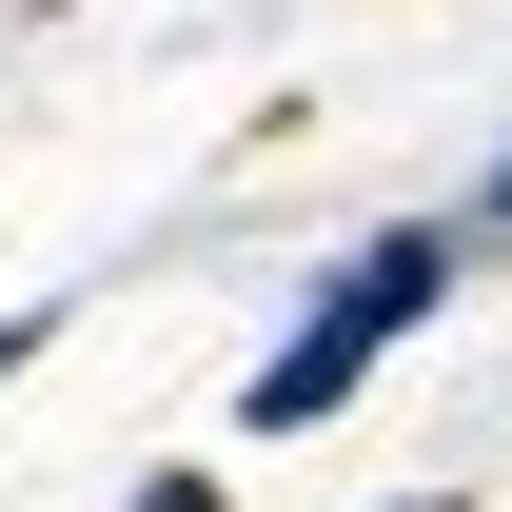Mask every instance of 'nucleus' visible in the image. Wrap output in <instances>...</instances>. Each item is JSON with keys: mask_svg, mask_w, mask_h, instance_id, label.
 <instances>
[{"mask_svg": "<svg viewBox=\"0 0 512 512\" xmlns=\"http://www.w3.org/2000/svg\"><path fill=\"white\" fill-rule=\"evenodd\" d=\"M20 375H40V316H0V394H20Z\"/></svg>", "mask_w": 512, "mask_h": 512, "instance_id": "nucleus-4", "label": "nucleus"}, {"mask_svg": "<svg viewBox=\"0 0 512 512\" xmlns=\"http://www.w3.org/2000/svg\"><path fill=\"white\" fill-rule=\"evenodd\" d=\"M453 217H473V237H512V158H493V178H473V197H453Z\"/></svg>", "mask_w": 512, "mask_h": 512, "instance_id": "nucleus-3", "label": "nucleus"}, {"mask_svg": "<svg viewBox=\"0 0 512 512\" xmlns=\"http://www.w3.org/2000/svg\"><path fill=\"white\" fill-rule=\"evenodd\" d=\"M119 512H237V493H217V473H197V453H178V473H138Z\"/></svg>", "mask_w": 512, "mask_h": 512, "instance_id": "nucleus-2", "label": "nucleus"}, {"mask_svg": "<svg viewBox=\"0 0 512 512\" xmlns=\"http://www.w3.org/2000/svg\"><path fill=\"white\" fill-rule=\"evenodd\" d=\"M473 256H493L473 217H394V237H355V256L316 276V316H296V335L237 375V434H276V453H296V434H335V414H355V394H375L394 355L453 316V276H473Z\"/></svg>", "mask_w": 512, "mask_h": 512, "instance_id": "nucleus-1", "label": "nucleus"}, {"mask_svg": "<svg viewBox=\"0 0 512 512\" xmlns=\"http://www.w3.org/2000/svg\"><path fill=\"white\" fill-rule=\"evenodd\" d=\"M394 512H473V493H394Z\"/></svg>", "mask_w": 512, "mask_h": 512, "instance_id": "nucleus-5", "label": "nucleus"}]
</instances>
